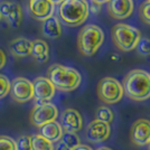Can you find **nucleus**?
Instances as JSON below:
<instances>
[{
    "instance_id": "nucleus-1",
    "label": "nucleus",
    "mask_w": 150,
    "mask_h": 150,
    "mask_svg": "<svg viewBox=\"0 0 150 150\" xmlns=\"http://www.w3.org/2000/svg\"><path fill=\"white\" fill-rule=\"evenodd\" d=\"M123 94L133 101H146L150 98V74L144 69H132L122 82Z\"/></svg>"
},
{
    "instance_id": "nucleus-2",
    "label": "nucleus",
    "mask_w": 150,
    "mask_h": 150,
    "mask_svg": "<svg viewBox=\"0 0 150 150\" xmlns=\"http://www.w3.org/2000/svg\"><path fill=\"white\" fill-rule=\"evenodd\" d=\"M47 79L54 88L62 92H71L80 86L82 82L81 74L75 69L62 64H53L47 71Z\"/></svg>"
},
{
    "instance_id": "nucleus-3",
    "label": "nucleus",
    "mask_w": 150,
    "mask_h": 150,
    "mask_svg": "<svg viewBox=\"0 0 150 150\" xmlns=\"http://www.w3.org/2000/svg\"><path fill=\"white\" fill-rule=\"evenodd\" d=\"M88 4L86 0H64L58 8V16L63 24L69 27L82 25L88 17Z\"/></svg>"
},
{
    "instance_id": "nucleus-4",
    "label": "nucleus",
    "mask_w": 150,
    "mask_h": 150,
    "mask_svg": "<svg viewBox=\"0 0 150 150\" xmlns=\"http://www.w3.org/2000/svg\"><path fill=\"white\" fill-rule=\"evenodd\" d=\"M104 42V33L99 26L88 24L82 28L77 36V48L84 56H93Z\"/></svg>"
},
{
    "instance_id": "nucleus-5",
    "label": "nucleus",
    "mask_w": 150,
    "mask_h": 150,
    "mask_svg": "<svg viewBox=\"0 0 150 150\" xmlns=\"http://www.w3.org/2000/svg\"><path fill=\"white\" fill-rule=\"evenodd\" d=\"M141 38V33L136 27L127 24H117L112 28V40L114 45L122 52L136 50Z\"/></svg>"
},
{
    "instance_id": "nucleus-6",
    "label": "nucleus",
    "mask_w": 150,
    "mask_h": 150,
    "mask_svg": "<svg viewBox=\"0 0 150 150\" xmlns=\"http://www.w3.org/2000/svg\"><path fill=\"white\" fill-rule=\"evenodd\" d=\"M98 96L106 104H115L123 96L122 84L114 77H103L98 84Z\"/></svg>"
},
{
    "instance_id": "nucleus-7",
    "label": "nucleus",
    "mask_w": 150,
    "mask_h": 150,
    "mask_svg": "<svg viewBox=\"0 0 150 150\" xmlns=\"http://www.w3.org/2000/svg\"><path fill=\"white\" fill-rule=\"evenodd\" d=\"M57 117H58V110L56 105L50 102H46L34 106L29 115V120L33 125L40 128L42 125L48 122L56 121Z\"/></svg>"
},
{
    "instance_id": "nucleus-8",
    "label": "nucleus",
    "mask_w": 150,
    "mask_h": 150,
    "mask_svg": "<svg viewBox=\"0 0 150 150\" xmlns=\"http://www.w3.org/2000/svg\"><path fill=\"white\" fill-rule=\"evenodd\" d=\"M10 96L18 103H25L34 99L33 82L25 77H16L10 83Z\"/></svg>"
},
{
    "instance_id": "nucleus-9",
    "label": "nucleus",
    "mask_w": 150,
    "mask_h": 150,
    "mask_svg": "<svg viewBox=\"0 0 150 150\" xmlns=\"http://www.w3.org/2000/svg\"><path fill=\"white\" fill-rule=\"evenodd\" d=\"M33 88H34V99L36 100L37 104L50 102L54 98L56 91L52 82L45 76L36 77L33 81Z\"/></svg>"
},
{
    "instance_id": "nucleus-10",
    "label": "nucleus",
    "mask_w": 150,
    "mask_h": 150,
    "mask_svg": "<svg viewBox=\"0 0 150 150\" xmlns=\"http://www.w3.org/2000/svg\"><path fill=\"white\" fill-rule=\"evenodd\" d=\"M111 134L110 125L105 123L100 120H93L91 121L85 130V137L90 142H103L109 139Z\"/></svg>"
},
{
    "instance_id": "nucleus-11",
    "label": "nucleus",
    "mask_w": 150,
    "mask_h": 150,
    "mask_svg": "<svg viewBox=\"0 0 150 150\" xmlns=\"http://www.w3.org/2000/svg\"><path fill=\"white\" fill-rule=\"evenodd\" d=\"M130 139L133 144L144 147L150 142V121L147 119H138L133 122L130 130Z\"/></svg>"
},
{
    "instance_id": "nucleus-12",
    "label": "nucleus",
    "mask_w": 150,
    "mask_h": 150,
    "mask_svg": "<svg viewBox=\"0 0 150 150\" xmlns=\"http://www.w3.org/2000/svg\"><path fill=\"white\" fill-rule=\"evenodd\" d=\"M64 132L77 133L83 128V118L81 113L75 109H66L61 115V123Z\"/></svg>"
},
{
    "instance_id": "nucleus-13",
    "label": "nucleus",
    "mask_w": 150,
    "mask_h": 150,
    "mask_svg": "<svg viewBox=\"0 0 150 150\" xmlns=\"http://www.w3.org/2000/svg\"><path fill=\"white\" fill-rule=\"evenodd\" d=\"M28 10L33 18L44 21L50 18L54 13V5L50 0H29Z\"/></svg>"
},
{
    "instance_id": "nucleus-14",
    "label": "nucleus",
    "mask_w": 150,
    "mask_h": 150,
    "mask_svg": "<svg viewBox=\"0 0 150 150\" xmlns=\"http://www.w3.org/2000/svg\"><path fill=\"white\" fill-rule=\"evenodd\" d=\"M133 11L132 0H110L108 2V13L114 19L128 18Z\"/></svg>"
},
{
    "instance_id": "nucleus-15",
    "label": "nucleus",
    "mask_w": 150,
    "mask_h": 150,
    "mask_svg": "<svg viewBox=\"0 0 150 150\" xmlns=\"http://www.w3.org/2000/svg\"><path fill=\"white\" fill-rule=\"evenodd\" d=\"M0 13L13 26H19L23 20L21 7L13 1H2L0 4Z\"/></svg>"
},
{
    "instance_id": "nucleus-16",
    "label": "nucleus",
    "mask_w": 150,
    "mask_h": 150,
    "mask_svg": "<svg viewBox=\"0 0 150 150\" xmlns=\"http://www.w3.org/2000/svg\"><path fill=\"white\" fill-rule=\"evenodd\" d=\"M63 133H64V131H63V128L62 125H59V122L52 121V122H48L46 125H42L39 128L38 134H40L42 137H44L45 139H47L48 141L53 144V142L61 141Z\"/></svg>"
},
{
    "instance_id": "nucleus-17",
    "label": "nucleus",
    "mask_w": 150,
    "mask_h": 150,
    "mask_svg": "<svg viewBox=\"0 0 150 150\" xmlns=\"http://www.w3.org/2000/svg\"><path fill=\"white\" fill-rule=\"evenodd\" d=\"M33 42L25 37L15 38L10 42L9 48L13 56L16 57H27L31 54Z\"/></svg>"
},
{
    "instance_id": "nucleus-18",
    "label": "nucleus",
    "mask_w": 150,
    "mask_h": 150,
    "mask_svg": "<svg viewBox=\"0 0 150 150\" xmlns=\"http://www.w3.org/2000/svg\"><path fill=\"white\" fill-rule=\"evenodd\" d=\"M42 33L46 38L57 39L62 36V25L59 19L52 16L50 18L45 19L42 25Z\"/></svg>"
},
{
    "instance_id": "nucleus-19",
    "label": "nucleus",
    "mask_w": 150,
    "mask_h": 150,
    "mask_svg": "<svg viewBox=\"0 0 150 150\" xmlns=\"http://www.w3.org/2000/svg\"><path fill=\"white\" fill-rule=\"evenodd\" d=\"M31 56L38 63H46L50 58V47L43 39H36L33 42Z\"/></svg>"
},
{
    "instance_id": "nucleus-20",
    "label": "nucleus",
    "mask_w": 150,
    "mask_h": 150,
    "mask_svg": "<svg viewBox=\"0 0 150 150\" xmlns=\"http://www.w3.org/2000/svg\"><path fill=\"white\" fill-rule=\"evenodd\" d=\"M31 150H54V144L40 134L30 136Z\"/></svg>"
},
{
    "instance_id": "nucleus-21",
    "label": "nucleus",
    "mask_w": 150,
    "mask_h": 150,
    "mask_svg": "<svg viewBox=\"0 0 150 150\" xmlns=\"http://www.w3.org/2000/svg\"><path fill=\"white\" fill-rule=\"evenodd\" d=\"M95 117H96V120H100V121H103L105 123H112L113 119H114V114H113V111L108 108L105 105H101L98 108L96 112H95Z\"/></svg>"
},
{
    "instance_id": "nucleus-22",
    "label": "nucleus",
    "mask_w": 150,
    "mask_h": 150,
    "mask_svg": "<svg viewBox=\"0 0 150 150\" xmlns=\"http://www.w3.org/2000/svg\"><path fill=\"white\" fill-rule=\"evenodd\" d=\"M61 141H62L63 144H66L71 149H74L75 147L81 144L80 137L77 136V133H74V132H64Z\"/></svg>"
},
{
    "instance_id": "nucleus-23",
    "label": "nucleus",
    "mask_w": 150,
    "mask_h": 150,
    "mask_svg": "<svg viewBox=\"0 0 150 150\" xmlns=\"http://www.w3.org/2000/svg\"><path fill=\"white\" fill-rule=\"evenodd\" d=\"M137 54L141 57H148L150 56V38L141 37L139 43H138L137 47Z\"/></svg>"
},
{
    "instance_id": "nucleus-24",
    "label": "nucleus",
    "mask_w": 150,
    "mask_h": 150,
    "mask_svg": "<svg viewBox=\"0 0 150 150\" xmlns=\"http://www.w3.org/2000/svg\"><path fill=\"white\" fill-rule=\"evenodd\" d=\"M139 16L144 24L150 25V0H144L139 7Z\"/></svg>"
},
{
    "instance_id": "nucleus-25",
    "label": "nucleus",
    "mask_w": 150,
    "mask_h": 150,
    "mask_svg": "<svg viewBox=\"0 0 150 150\" xmlns=\"http://www.w3.org/2000/svg\"><path fill=\"white\" fill-rule=\"evenodd\" d=\"M0 150H18L17 142L8 136H0Z\"/></svg>"
},
{
    "instance_id": "nucleus-26",
    "label": "nucleus",
    "mask_w": 150,
    "mask_h": 150,
    "mask_svg": "<svg viewBox=\"0 0 150 150\" xmlns=\"http://www.w3.org/2000/svg\"><path fill=\"white\" fill-rule=\"evenodd\" d=\"M10 83L9 79L5 75L0 74V99L5 98L10 92Z\"/></svg>"
},
{
    "instance_id": "nucleus-27",
    "label": "nucleus",
    "mask_w": 150,
    "mask_h": 150,
    "mask_svg": "<svg viewBox=\"0 0 150 150\" xmlns=\"http://www.w3.org/2000/svg\"><path fill=\"white\" fill-rule=\"evenodd\" d=\"M17 149L18 150H31L30 136H21L17 141Z\"/></svg>"
},
{
    "instance_id": "nucleus-28",
    "label": "nucleus",
    "mask_w": 150,
    "mask_h": 150,
    "mask_svg": "<svg viewBox=\"0 0 150 150\" xmlns=\"http://www.w3.org/2000/svg\"><path fill=\"white\" fill-rule=\"evenodd\" d=\"M100 10H101V5H98V4L92 2L91 6H88V11L93 13L94 15H98V13H100Z\"/></svg>"
},
{
    "instance_id": "nucleus-29",
    "label": "nucleus",
    "mask_w": 150,
    "mask_h": 150,
    "mask_svg": "<svg viewBox=\"0 0 150 150\" xmlns=\"http://www.w3.org/2000/svg\"><path fill=\"white\" fill-rule=\"evenodd\" d=\"M7 63V56L5 54V52L2 50H0V69H2Z\"/></svg>"
},
{
    "instance_id": "nucleus-30",
    "label": "nucleus",
    "mask_w": 150,
    "mask_h": 150,
    "mask_svg": "<svg viewBox=\"0 0 150 150\" xmlns=\"http://www.w3.org/2000/svg\"><path fill=\"white\" fill-rule=\"evenodd\" d=\"M54 150H72V149L69 148L65 144H63L62 141H58L56 147H54Z\"/></svg>"
},
{
    "instance_id": "nucleus-31",
    "label": "nucleus",
    "mask_w": 150,
    "mask_h": 150,
    "mask_svg": "<svg viewBox=\"0 0 150 150\" xmlns=\"http://www.w3.org/2000/svg\"><path fill=\"white\" fill-rule=\"evenodd\" d=\"M72 150H93L91 147H88V146H86V144H79L77 147H75L74 149Z\"/></svg>"
},
{
    "instance_id": "nucleus-32",
    "label": "nucleus",
    "mask_w": 150,
    "mask_h": 150,
    "mask_svg": "<svg viewBox=\"0 0 150 150\" xmlns=\"http://www.w3.org/2000/svg\"><path fill=\"white\" fill-rule=\"evenodd\" d=\"M110 0H91V2H94V4H98V5H103V4H108Z\"/></svg>"
},
{
    "instance_id": "nucleus-33",
    "label": "nucleus",
    "mask_w": 150,
    "mask_h": 150,
    "mask_svg": "<svg viewBox=\"0 0 150 150\" xmlns=\"http://www.w3.org/2000/svg\"><path fill=\"white\" fill-rule=\"evenodd\" d=\"M50 1L54 5V6H55V5H61L64 0H50Z\"/></svg>"
},
{
    "instance_id": "nucleus-34",
    "label": "nucleus",
    "mask_w": 150,
    "mask_h": 150,
    "mask_svg": "<svg viewBox=\"0 0 150 150\" xmlns=\"http://www.w3.org/2000/svg\"><path fill=\"white\" fill-rule=\"evenodd\" d=\"M98 150H112V149H110V148H108V147H101V148H99Z\"/></svg>"
},
{
    "instance_id": "nucleus-35",
    "label": "nucleus",
    "mask_w": 150,
    "mask_h": 150,
    "mask_svg": "<svg viewBox=\"0 0 150 150\" xmlns=\"http://www.w3.org/2000/svg\"><path fill=\"white\" fill-rule=\"evenodd\" d=\"M1 18H2V16H1V13H0V20H1Z\"/></svg>"
},
{
    "instance_id": "nucleus-36",
    "label": "nucleus",
    "mask_w": 150,
    "mask_h": 150,
    "mask_svg": "<svg viewBox=\"0 0 150 150\" xmlns=\"http://www.w3.org/2000/svg\"><path fill=\"white\" fill-rule=\"evenodd\" d=\"M149 150H150V142H149Z\"/></svg>"
}]
</instances>
